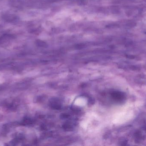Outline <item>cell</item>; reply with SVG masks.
Listing matches in <instances>:
<instances>
[{
	"label": "cell",
	"mask_w": 146,
	"mask_h": 146,
	"mask_svg": "<svg viewBox=\"0 0 146 146\" xmlns=\"http://www.w3.org/2000/svg\"><path fill=\"white\" fill-rule=\"evenodd\" d=\"M73 18H74V19L75 20L78 21L80 19L81 17V16H80V15H75V16H74V17H73Z\"/></svg>",
	"instance_id": "obj_1"
}]
</instances>
